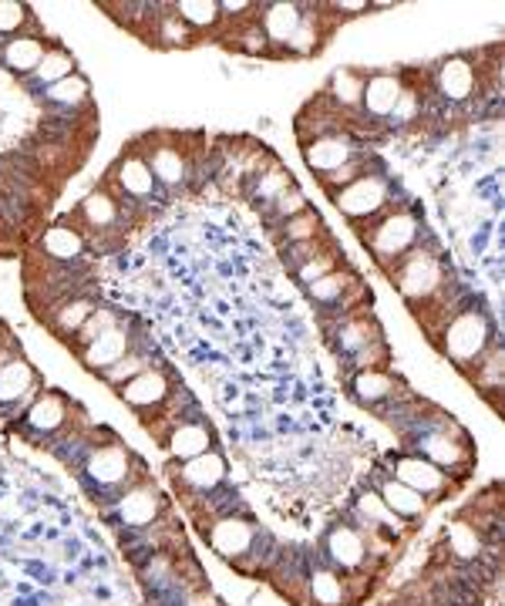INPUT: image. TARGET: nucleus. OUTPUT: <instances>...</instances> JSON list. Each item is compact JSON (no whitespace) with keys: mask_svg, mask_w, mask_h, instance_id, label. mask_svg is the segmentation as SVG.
<instances>
[{"mask_svg":"<svg viewBox=\"0 0 505 606\" xmlns=\"http://www.w3.org/2000/svg\"><path fill=\"white\" fill-rule=\"evenodd\" d=\"M418 236H421V223L408 210H398V213L391 210L382 223L370 226V233H361V240L370 246L374 259L382 266H388V259L398 263L401 256H408L411 246L418 243Z\"/></svg>","mask_w":505,"mask_h":606,"instance_id":"obj_5","label":"nucleus"},{"mask_svg":"<svg viewBox=\"0 0 505 606\" xmlns=\"http://www.w3.org/2000/svg\"><path fill=\"white\" fill-rule=\"evenodd\" d=\"M72 412H78V404L57 387H41L28 404L24 412L18 415V428L31 438H54L61 432L72 428Z\"/></svg>","mask_w":505,"mask_h":606,"instance_id":"obj_4","label":"nucleus"},{"mask_svg":"<svg viewBox=\"0 0 505 606\" xmlns=\"http://www.w3.org/2000/svg\"><path fill=\"white\" fill-rule=\"evenodd\" d=\"M361 287L364 284L351 266H337V269H331L327 277L307 284V294H310L313 304H321V307H347L351 304L347 297L357 294Z\"/></svg>","mask_w":505,"mask_h":606,"instance_id":"obj_23","label":"nucleus"},{"mask_svg":"<svg viewBox=\"0 0 505 606\" xmlns=\"http://www.w3.org/2000/svg\"><path fill=\"white\" fill-rule=\"evenodd\" d=\"M351 391L361 404H367V408H382L385 401H405L411 397L408 387L401 384L398 374L385 371V368H367V371H357L351 378Z\"/></svg>","mask_w":505,"mask_h":606,"instance_id":"obj_16","label":"nucleus"},{"mask_svg":"<svg viewBox=\"0 0 505 606\" xmlns=\"http://www.w3.org/2000/svg\"><path fill=\"white\" fill-rule=\"evenodd\" d=\"M115 391H118V397H121L125 404H129V408H136V412H142V415L162 412L165 404H169V397L175 394L172 374H169V368H162V364L142 371L139 378L125 381V384L115 387Z\"/></svg>","mask_w":505,"mask_h":606,"instance_id":"obj_9","label":"nucleus"},{"mask_svg":"<svg viewBox=\"0 0 505 606\" xmlns=\"http://www.w3.org/2000/svg\"><path fill=\"white\" fill-rule=\"evenodd\" d=\"M132 465H136V455L115 435H108L105 445H88L82 471H85V482H92L98 489H118L129 482Z\"/></svg>","mask_w":505,"mask_h":606,"instance_id":"obj_7","label":"nucleus"},{"mask_svg":"<svg viewBox=\"0 0 505 606\" xmlns=\"http://www.w3.org/2000/svg\"><path fill=\"white\" fill-rule=\"evenodd\" d=\"M293 185V179H290V172L287 169H280L277 162L267 169V172H257V179H253V199L257 202H270L283 192V189H290Z\"/></svg>","mask_w":505,"mask_h":606,"instance_id":"obj_41","label":"nucleus"},{"mask_svg":"<svg viewBox=\"0 0 505 606\" xmlns=\"http://www.w3.org/2000/svg\"><path fill=\"white\" fill-rule=\"evenodd\" d=\"M327 11H337V14H347V18H354V14H364V11H370V4H367V0H337V4H327Z\"/></svg>","mask_w":505,"mask_h":606,"instance_id":"obj_45","label":"nucleus"},{"mask_svg":"<svg viewBox=\"0 0 505 606\" xmlns=\"http://www.w3.org/2000/svg\"><path fill=\"white\" fill-rule=\"evenodd\" d=\"M287 243H310V240H321L324 236V220L313 213L310 206L297 216H290L283 223V233H280Z\"/></svg>","mask_w":505,"mask_h":606,"instance_id":"obj_39","label":"nucleus"},{"mask_svg":"<svg viewBox=\"0 0 505 606\" xmlns=\"http://www.w3.org/2000/svg\"><path fill=\"white\" fill-rule=\"evenodd\" d=\"M405 92V78L401 75H367L364 78V92H361V111L370 115V118H388L398 105Z\"/></svg>","mask_w":505,"mask_h":606,"instance_id":"obj_21","label":"nucleus"},{"mask_svg":"<svg viewBox=\"0 0 505 606\" xmlns=\"http://www.w3.org/2000/svg\"><path fill=\"white\" fill-rule=\"evenodd\" d=\"M327 38H331V31L324 28V14H318V8H303L300 28L287 41L283 54H290V57H310V54H318L324 47Z\"/></svg>","mask_w":505,"mask_h":606,"instance_id":"obj_28","label":"nucleus"},{"mask_svg":"<svg viewBox=\"0 0 505 606\" xmlns=\"http://www.w3.org/2000/svg\"><path fill=\"white\" fill-rule=\"evenodd\" d=\"M37 18L31 14L28 4H18V0H0V41L14 38L28 28H34Z\"/></svg>","mask_w":505,"mask_h":606,"instance_id":"obj_40","label":"nucleus"},{"mask_svg":"<svg viewBox=\"0 0 505 606\" xmlns=\"http://www.w3.org/2000/svg\"><path fill=\"white\" fill-rule=\"evenodd\" d=\"M101 304V294L92 290V294H78V297H68L54 307H47L44 313H37V320L57 337L61 344H72V337L82 330V323L95 313V307Z\"/></svg>","mask_w":505,"mask_h":606,"instance_id":"obj_14","label":"nucleus"},{"mask_svg":"<svg viewBox=\"0 0 505 606\" xmlns=\"http://www.w3.org/2000/svg\"><path fill=\"white\" fill-rule=\"evenodd\" d=\"M136 344H142L136 337V320L125 317L121 323H115L111 330H105L98 341H92L85 351H78V361L92 371V374H101L108 371L115 361H121L125 354H129Z\"/></svg>","mask_w":505,"mask_h":606,"instance_id":"obj_12","label":"nucleus"},{"mask_svg":"<svg viewBox=\"0 0 505 606\" xmlns=\"http://www.w3.org/2000/svg\"><path fill=\"white\" fill-rule=\"evenodd\" d=\"M37 98L47 105V111H85L92 108V82L82 72H75L68 78H61L57 85L44 88Z\"/></svg>","mask_w":505,"mask_h":606,"instance_id":"obj_25","label":"nucleus"},{"mask_svg":"<svg viewBox=\"0 0 505 606\" xmlns=\"http://www.w3.org/2000/svg\"><path fill=\"white\" fill-rule=\"evenodd\" d=\"M492 344H495L492 323L482 310H459V313H452V320H445V327H441V354L462 371L479 364V358Z\"/></svg>","mask_w":505,"mask_h":606,"instance_id":"obj_1","label":"nucleus"},{"mask_svg":"<svg viewBox=\"0 0 505 606\" xmlns=\"http://www.w3.org/2000/svg\"><path fill=\"white\" fill-rule=\"evenodd\" d=\"M226 479V458L219 451H203L196 458H189L179 471H175V482H182L185 489H193L200 496L213 492L216 486H223Z\"/></svg>","mask_w":505,"mask_h":606,"instance_id":"obj_19","label":"nucleus"},{"mask_svg":"<svg viewBox=\"0 0 505 606\" xmlns=\"http://www.w3.org/2000/svg\"><path fill=\"white\" fill-rule=\"evenodd\" d=\"M4 341H11V330H8L4 320H0V344H4Z\"/></svg>","mask_w":505,"mask_h":606,"instance_id":"obj_47","label":"nucleus"},{"mask_svg":"<svg viewBox=\"0 0 505 606\" xmlns=\"http://www.w3.org/2000/svg\"><path fill=\"white\" fill-rule=\"evenodd\" d=\"M475 82H479V75L465 57H449L434 75L438 95L445 102H469L475 95Z\"/></svg>","mask_w":505,"mask_h":606,"instance_id":"obj_26","label":"nucleus"},{"mask_svg":"<svg viewBox=\"0 0 505 606\" xmlns=\"http://www.w3.org/2000/svg\"><path fill=\"white\" fill-rule=\"evenodd\" d=\"M253 539H257V525L239 519V515H223L213 529H209V543L219 556L226 560H239L249 553Z\"/></svg>","mask_w":505,"mask_h":606,"instance_id":"obj_22","label":"nucleus"},{"mask_svg":"<svg viewBox=\"0 0 505 606\" xmlns=\"http://www.w3.org/2000/svg\"><path fill=\"white\" fill-rule=\"evenodd\" d=\"M51 44L54 41L41 31V24H34L14 38H4L0 41V67L11 72L18 82H24V78H31V72L41 64V57Z\"/></svg>","mask_w":505,"mask_h":606,"instance_id":"obj_10","label":"nucleus"},{"mask_svg":"<svg viewBox=\"0 0 505 606\" xmlns=\"http://www.w3.org/2000/svg\"><path fill=\"white\" fill-rule=\"evenodd\" d=\"M136 149H139V146H136ZM139 152H142V159H146V166H149V172H152V179H155L159 185L179 189V185L185 182L189 162H185V152H182V149H175V146H169V142H155L152 149H139Z\"/></svg>","mask_w":505,"mask_h":606,"instance_id":"obj_24","label":"nucleus"},{"mask_svg":"<svg viewBox=\"0 0 505 606\" xmlns=\"http://www.w3.org/2000/svg\"><path fill=\"white\" fill-rule=\"evenodd\" d=\"M377 499L385 502L388 512H395V515H401V519H415V515H421L425 506H428L425 496H418L415 489H408V486L398 482V479H382V482H377Z\"/></svg>","mask_w":505,"mask_h":606,"instance_id":"obj_31","label":"nucleus"},{"mask_svg":"<svg viewBox=\"0 0 505 606\" xmlns=\"http://www.w3.org/2000/svg\"><path fill=\"white\" fill-rule=\"evenodd\" d=\"M149 368H155L152 364V354H149V348H142V344H136L129 354H125L121 361H115L108 371H101L98 378L108 384V387H121L125 381H132V378H139L142 371H149Z\"/></svg>","mask_w":505,"mask_h":606,"instance_id":"obj_34","label":"nucleus"},{"mask_svg":"<svg viewBox=\"0 0 505 606\" xmlns=\"http://www.w3.org/2000/svg\"><path fill=\"white\" fill-rule=\"evenodd\" d=\"M357 156H364V152L354 135H347V131H327V135H318V139H303V162L321 176L337 172L341 166L354 162Z\"/></svg>","mask_w":505,"mask_h":606,"instance_id":"obj_11","label":"nucleus"},{"mask_svg":"<svg viewBox=\"0 0 505 606\" xmlns=\"http://www.w3.org/2000/svg\"><path fill=\"white\" fill-rule=\"evenodd\" d=\"M185 606H219V603H216V599H213L209 593H196V596H193V599H189Z\"/></svg>","mask_w":505,"mask_h":606,"instance_id":"obj_46","label":"nucleus"},{"mask_svg":"<svg viewBox=\"0 0 505 606\" xmlns=\"http://www.w3.org/2000/svg\"><path fill=\"white\" fill-rule=\"evenodd\" d=\"M101 182H105L115 195L136 202V206H142V202L155 199V189H159V182L152 179V172H149V166H146V159H142V152H139L136 146H129V149H125V152L108 166V172H105Z\"/></svg>","mask_w":505,"mask_h":606,"instance_id":"obj_8","label":"nucleus"},{"mask_svg":"<svg viewBox=\"0 0 505 606\" xmlns=\"http://www.w3.org/2000/svg\"><path fill=\"white\" fill-rule=\"evenodd\" d=\"M418 111H421V95H418L415 88H408V85H405V92H401V98H398L395 111L388 115V121H391V125L418 121Z\"/></svg>","mask_w":505,"mask_h":606,"instance_id":"obj_44","label":"nucleus"},{"mask_svg":"<svg viewBox=\"0 0 505 606\" xmlns=\"http://www.w3.org/2000/svg\"><path fill=\"white\" fill-rule=\"evenodd\" d=\"M226 44H229L233 51H243V54H264V57H267V54H273V47H270L267 34L260 31L257 18L236 21V31H229Z\"/></svg>","mask_w":505,"mask_h":606,"instance_id":"obj_36","label":"nucleus"},{"mask_svg":"<svg viewBox=\"0 0 505 606\" xmlns=\"http://www.w3.org/2000/svg\"><path fill=\"white\" fill-rule=\"evenodd\" d=\"M303 210H307V199H303V192H300L297 182H293L290 189H283V192L270 202V220L287 223L290 216H297V213H303Z\"/></svg>","mask_w":505,"mask_h":606,"instance_id":"obj_43","label":"nucleus"},{"mask_svg":"<svg viewBox=\"0 0 505 606\" xmlns=\"http://www.w3.org/2000/svg\"><path fill=\"white\" fill-rule=\"evenodd\" d=\"M300 18H303V8L300 4H287V0H273V4H257V24L267 34L270 47H277L280 54H283L287 41L293 38V31L300 28Z\"/></svg>","mask_w":505,"mask_h":606,"instance_id":"obj_18","label":"nucleus"},{"mask_svg":"<svg viewBox=\"0 0 505 606\" xmlns=\"http://www.w3.org/2000/svg\"><path fill=\"white\" fill-rule=\"evenodd\" d=\"M165 11H169V14H159V18H155L152 34H149V44L159 41V44H165V47H189V44H196V41H200V34L189 31V28L172 14L169 4H165Z\"/></svg>","mask_w":505,"mask_h":606,"instance_id":"obj_35","label":"nucleus"},{"mask_svg":"<svg viewBox=\"0 0 505 606\" xmlns=\"http://www.w3.org/2000/svg\"><path fill=\"white\" fill-rule=\"evenodd\" d=\"M28 249H34L44 259H54V263H82V259H92L88 256V246H85V236L75 230L72 216H61L57 223H51L47 230H41Z\"/></svg>","mask_w":505,"mask_h":606,"instance_id":"obj_13","label":"nucleus"},{"mask_svg":"<svg viewBox=\"0 0 505 606\" xmlns=\"http://www.w3.org/2000/svg\"><path fill=\"white\" fill-rule=\"evenodd\" d=\"M469 378H472V384H475L482 394L502 391V344H498V341L479 358V364H475V371H472Z\"/></svg>","mask_w":505,"mask_h":606,"instance_id":"obj_37","label":"nucleus"},{"mask_svg":"<svg viewBox=\"0 0 505 606\" xmlns=\"http://www.w3.org/2000/svg\"><path fill=\"white\" fill-rule=\"evenodd\" d=\"M310 596L318 606H344V583L331 570H313L310 573Z\"/></svg>","mask_w":505,"mask_h":606,"instance_id":"obj_38","label":"nucleus"},{"mask_svg":"<svg viewBox=\"0 0 505 606\" xmlns=\"http://www.w3.org/2000/svg\"><path fill=\"white\" fill-rule=\"evenodd\" d=\"M331 199H334V206L354 223L374 220V216L388 213V206H391L388 202L391 199V179L388 176H361L351 185L337 189Z\"/></svg>","mask_w":505,"mask_h":606,"instance_id":"obj_6","label":"nucleus"},{"mask_svg":"<svg viewBox=\"0 0 505 606\" xmlns=\"http://www.w3.org/2000/svg\"><path fill=\"white\" fill-rule=\"evenodd\" d=\"M169 8L193 34H216V28H223L216 0H179V4H169Z\"/></svg>","mask_w":505,"mask_h":606,"instance_id":"obj_29","label":"nucleus"},{"mask_svg":"<svg viewBox=\"0 0 505 606\" xmlns=\"http://www.w3.org/2000/svg\"><path fill=\"white\" fill-rule=\"evenodd\" d=\"M121 320H125V313H121L118 307H111V304H98V307H95V313H92V317L82 323V330L72 337V344H68V348H72L75 354H78V351H85L92 341H98V337H101L105 330H111V327H115V323H121Z\"/></svg>","mask_w":505,"mask_h":606,"instance_id":"obj_33","label":"nucleus"},{"mask_svg":"<svg viewBox=\"0 0 505 606\" xmlns=\"http://www.w3.org/2000/svg\"><path fill=\"white\" fill-rule=\"evenodd\" d=\"M41 374L34 371V364L24 358L21 344L4 341L0 344V412H24V404L41 391Z\"/></svg>","mask_w":505,"mask_h":606,"instance_id":"obj_3","label":"nucleus"},{"mask_svg":"<svg viewBox=\"0 0 505 606\" xmlns=\"http://www.w3.org/2000/svg\"><path fill=\"white\" fill-rule=\"evenodd\" d=\"M78 72V61H75V54L65 47V44H51L47 51H44V57H41V64L31 72V78H24L21 85L31 92V95H41L44 88H51V85H57L61 78H68V75H75Z\"/></svg>","mask_w":505,"mask_h":606,"instance_id":"obj_20","label":"nucleus"},{"mask_svg":"<svg viewBox=\"0 0 505 606\" xmlns=\"http://www.w3.org/2000/svg\"><path fill=\"white\" fill-rule=\"evenodd\" d=\"M162 512V492L152 482H139L115 499V515L125 529H146Z\"/></svg>","mask_w":505,"mask_h":606,"instance_id":"obj_15","label":"nucleus"},{"mask_svg":"<svg viewBox=\"0 0 505 606\" xmlns=\"http://www.w3.org/2000/svg\"><path fill=\"white\" fill-rule=\"evenodd\" d=\"M327 556L331 563L344 566V570H357L364 560H367V543L364 535L351 525H337L331 535H327Z\"/></svg>","mask_w":505,"mask_h":606,"instance_id":"obj_30","label":"nucleus"},{"mask_svg":"<svg viewBox=\"0 0 505 606\" xmlns=\"http://www.w3.org/2000/svg\"><path fill=\"white\" fill-rule=\"evenodd\" d=\"M388 274L395 277L401 297H405L415 310L449 287L445 263H441L438 256H428L425 249H411L408 256H401V259L395 263V269H388Z\"/></svg>","mask_w":505,"mask_h":606,"instance_id":"obj_2","label":"nucleus"},{"mask_svg":"<svg viewBox=\"0 0 505 606\" xmlns=\"http://www.w3.org/2000/svg\"><path fill=\"white\" fill-rule=\"evenodd\" d=\"M391 465H395V479L405 482L408 489H415L418 496H441L449 489L445 471L421 455H395Z\"/></svg>","mask_w":505,"mask_h":606,"instance_id":"obj_17","label":"nucleus"},{"mask_svg":"<svg viewBox=\"0 0 505 606\" xmlns=\"http://www.w3.org/2000/svg\"><path fill=\"white\" fill-rule=\"evenodd\" d=\"M341 256H344V253H341V249H337V246L331 243V246H327L324 253H318V256H313V259H307V263H303L300 269H293V274H297V280H300V284L307 287V284H313V280L327 277L331 269H337V266L344 263Z\"/></svg>","mask_w":505,"mask_h":606,"instance_id":"obj_42","label":"nucleus"},{"mask_svg":"<svg viewBox=\"0 0 505 606\" xmlns=\"http://www.w3.org/2000/svg\"><path fill=\"white\" fill-rule=\"evenodd\" d=\"M162 442L175 458L189 461V458H196V455L213 448V432L206 422H182V425H172V432Z\"/></svg>","mask_w":505,"mask_h":606,"instance_id":"obj_27","label":"nucleus"},{"mask_svg":"<svg viewBox=\"0 0 505 606\" xmlns=\"http://www.w3.org/2000/svg\"><path fill=\"white\" fill-rule=\"evenodd\" d=\"M364 78L361 72H351V67H341V72H334L331 85H327V102L341 111H357L361 108V92H364Z\"/></svg>","mask_w":505,"mask_h":606,"instance_id":"obj_32","label":"nucleus"}]
</instances>
